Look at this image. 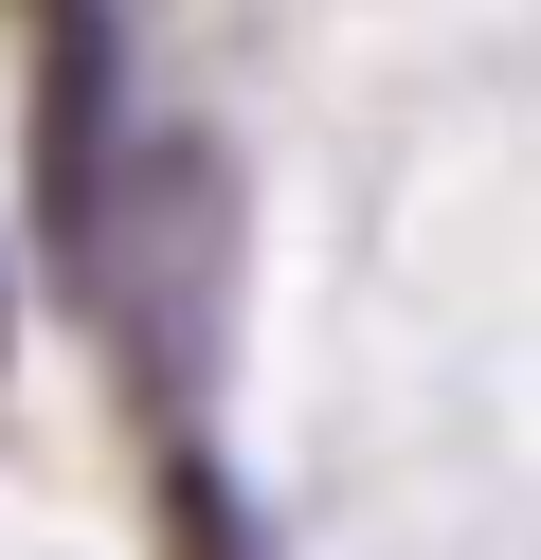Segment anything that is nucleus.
I'll return each instance as SVG.
<instances>
[{
	"instance_id": "obj_1",
	"label": "nucleus",
	"mask_w": 541,
	"mask_h": 560,
	"mask_svg": "<svg viewBox=\"0 0 541 560\" xmlns=\"http://www.w3.org/2000/svg\"><path fill=\"white\" fill-rule=\"evenodd\" d=\"M163 542H180V560H235V506H216L199 470H163Z\"/></svg>"
}]
</instances>
